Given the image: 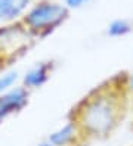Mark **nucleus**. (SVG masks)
<instances>
[{
  "label": "nucleus",
  "instance_id": "39448f33",
  "mask_svg": "<svg viewBox=\"0 0 133 146\" xmlns=\"http://www.w3.org/2000/svg\"><path fill=\"white\" fill-rule=\"evenodd\" d=\"M47 140L53 146H80L86 140V137L74 119H68L56 130L49 133Z\"/></svg>",
  "mask_w": 133,
  "mask_h": 146
},
{
  "label": "nucleus",
  "instance_id": "f03ea898",
  "mask_svg": "<svg viewBox=\"0 0 133 146\" xmlns=\"http://www.w3.org/2000/svg\"><path fill=\"white\" fill-rule=\"evenodd\" d=\"M68 9L65 5H61L50 0L33 5L22 16V24L34 37H43L56 30L67 19Z\"/></svg>",
  "mask_w": 133,
  "mask_h": 146
},
{
  "label": "nucleus",
  "instance_id": "6e6552de",
  "mask_svg": "<svg viewBox=\"0 0 133 146\" xmlns=\"http://www.w3.org/2000/svg\"><path fill=\"white\" fill-rule=\"evenodd\" d=\"M133 25L127 21V19H114L112 22H110V25L106 27V34L110 37L118 38V37H124L129 33H132Z\"/></svg>",
  "mask_w": 133,
  "mask_h": 146
},
{
  "label": "nucleus",
  "instance_id": "4468645a",
  "mask_svg": "<svg viewBox=\"0 0 133 146\" xmlns=\"http://www.w3.org/2000/svg\"><path fill=\"white\" fill-rule=\"evenodd\" d=\"M2 121H3V119H2V117H0V123H2Z\"/></svg>",
  "mask_w": 133,
  "mask_h": 146
},
{
  "label": "nucleus",
  "instance_id": "20e7f679",
  "mask_svg": "<svg viewBox=\"0 0 133 146\" xmlns=\"http://www.w3.org/2000/svg\"><path fill=\"white\" fill-rule=\"evenodd\" d=\"M30 99V90H27L22 84L15 86L13 89L0 94V117L6 119L13 114H18L27 106Z\"/></svg>",
  "mask_w": 133,
  "mask_h": 146
},
{
  "label": "nucleus",
  "instance_id": "f8f14e48",
  "mask_svg": "<svg viewBox=\"0 0 133 146\" xmlns=\"http://www.w3.org/2000/svg\"><path fill=\"white\" fill-rule=\"evenodd\" d=\"M35 146H53V145H52V143H50V142H49V140L46 139V140H41L40 143H37Z\"/></svg>",
  "mask_w": 133,
  "mask_h": 146
},
{
  "label": "nucleus",
  "instance_id": "423d86ee",
  "mask_svg": "<svg viewBox=\"0 0 133 146\" xmlns=\"http://www.w3.org/2000/svg\"><path fill=\"white\" fill-rule=\"evenodd\" d=\"M53 64L52 62H37L28 68L21 77V84L27 90H35L46 84L52 75Z\"/></svg>",
  "mask_w": 133,
  "mask_h": 146
},
{
  "label": "nucleus",
  "instance_id": "ddd939ff",
  "mask_svg": "<svg viewBox=\"0 0 133 146\" xmlns=\"http://www.w3.org/2000/svg\"><path fill=\"white\" fill-rule=\"evenodd\" d=\"M5 66H6V61H5V59H3L2 56H0V72H2V71L5 70Z\"/></svg>",
  "mask_w": 133,
  "mask_h": 146
},
{
  "label": "nucleus",
  "instance_id": "7ed1b4c3",
  "mask_svg": "<svg viewBox=\"0 0 133 146\" xmlns=\"http://www.w3.org/2000/svg\"><path fill=\"white\" fill-rule=\"evenodd\" d=\"M34 36L21 24H7L0 27V56L6 64L24 55L33 44Z\"/></svg>",
  "mask_w": 133,
  "mask_h": 146
},
{
  "label": "nucleus",
  "instance_id": "f257e3e1",
  "mask_svg": "<svg viewBox=\"0 0 133 146\" xmlns=\"http://www.w3.org/2000/svg\"><path fill=\"white\" fill-rule=\"evenodd\" d=\"M129 94L123 75L92 90L74 108L71 119L87 139H105L115 131L126 112Z\"/></svg>",
  "mask_w": 133,
  "mask_h": 146
},
{
  "label": "nucleus",
  "instance_id": "1a4fd4ad",
  "mask_svg": "<svg viewBox=\"0 0 133 146\" xmlns=\"http://www.w3.org/2000/svg\"><path fill=\"white\" fill-rule=\"evenodd\" d=\"M18 81H19V72L18 70H3L0 72V94L6 93L7 90L13 89L15 86H18Z\"/></svg>",
  "mask_w": 133,
  "mask_h": 146
},
{
  "label": "nucleus",
  "instance_id": "0eeeda50",
  "mask_svg": "<svg viewBox=\"0 0 133 146\" xmlns=\"http://www.w3.org/2000/svg\"><path fill=\"white\" fill-rule=\"evenodd\" d=\"M31 0H0V21L12 22L25 15Z\"/></svg>",
  "mask_w": 133,
  "mask_h": 146
},
{
  "label": "nucleus",
  "instance_id": "9b49d317",
  "mask_svg": "<svg viewBox=\"0 0 133 146\" xmlns=\"http://www.w3.org/2000/svg\"><path fill=\"white\" fill-rule=\"evenodd\" d=\"M90 0H65V7L67 9H78L87 5Z\"/></svg>",
  "mask_w": 133,
  "mask_h": 146
},
{
  "label": "nucleus",
  "instance_id": "9d476101",
  "mask_svg": "<svg viewBox=\"0 0 133 146\" xmlns=\"http://www.w3.org/2000/svg\"><path fill=\"white\" fill-rule=\"evenodd\" d=\"M123 81H124V89L127 94H133V72L130 74H123Z\"/></svg>",
  "mask_w": 133,
  "mask_h": 146
}]
</instances>
